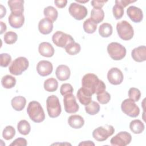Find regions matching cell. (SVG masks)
I'll list each match as a JSON object with an SVG mask.
<instances>
[{"mask_svg": "<svg viewBox=\"0 0 146 146\" xmlns=\"http://www.w3.org/2000/svg\"><path fill=\"white\" fill-rule=\"evenodd\" d=\"M82 87L89 91L92 95L105 91V83L99 79L97 75L88 73L83 76L82 80Z\"/></svg>", "mask_w": 146, "mask_h": 146, "instance_id": "6da1fadb", "label": "cell"}, {"mask_svg": "<svg viewBox=\"0 0 146 146\" xmlns=\"http://www.w3.org/2000/svg\"><path fill=\"white\" fill-rule=\"evenodd\" d=\"M27 112L30 119L35 123L42 122L45 119L44 110L38 102H30L27 108Z\"/></svg>", "mask_w": 146, "mask_h": 146, "instance_id": "7a4b0ae2", "label": "cell"}, {"mask_svg": "<svg viewBox=\"0 0 146 146\" xmlns=\"http://www.w3.org/2000/svg\"><path fill=\"white\" fill-rule=\"evenodd\" d=\"M46 107L48 115L50 117L55 118L60 115L62 108L59 100L56 96L52 95L47 98Z\"/></svg>", "mask_w": 146, "mask_h": 146, "instance_id": "3957f363", "label": "cell"}, {"mask_svg": "<svg viewBox=\"0 0 146 146\" xmlns=\"http://www.w3.org/2000/svg\"><path fill=\"white\" fill-rule=\"evenodd\" d=\"M29 66L27 59L23 56H20L14 59L9 66V72L14 75H20L26 71Z\"/></svg>", "mask_w": 146, "mask_h": 146, "instance_id": "277c9868", "label": "cell"}, {"mask_svg": "<svg viewBox=\"0 0 146 146\" xmlns=\"http://www.w3.org/2000/svg\"><path fill=\"white\" fill-rule=\"evenodd\" d=\"M116 30L119 36L124 40L131 39L134 35V30L131 25L127 21H121L116 25Z\"/></svg>", "mask_w": 146, "mask_h": 146, "instance_id": "5b68a950", "label": "cell"}, {"mask_svg": "<svg viewBox=\"0 0 146 146\" xmlns=\"http://www.w3.org/2000/svg\"><path fill=\"white\" fill-rule=\"evenodd\" d=\"M107 50L110 56L114 60H121L126 55L125 47L117 42H111L108 44Z\"/></svg>", "mask_w": 146, "mask_h": 146, "instance_id": "8992f818", "label": "cell"}, {"mask_svg": "<svg viewBox=\"0 0 146 146\" xmlns=\"http://www.w3.org/2000/svg\"><path fill=\"white\" fill-rule=\"evenodd\" d=\"M114 132L115 129L112 125H106L95 128L92 132V136L98 141H103L112 135Z\"/></svg>", "mask_w": 146, "mask_h": 146, "instance_id": "52a82bcc", "label": "cell"}, {"mask_svg": "<svg viewBox=\"0 0 146 146\" xmlns=\"http://www.w3.org/2000/svg\"><path fill=\"white\" fill-rule=\"evenodd\" d=\"M52 40L55 45L62 48H64L69 43L74 42L71 35L61 31H57L53 34Z\"/></svg>", "mask_w": 146, "mask_h": 146, "instance_id": "ba28073f", "label": "cell"}, {"mask_svg": "<svg viewBox=\"0 0 146 146\" xmlns=\"http://www.w3.org/2000/svg\"><path fill=\"white\" fill-rule=\"evenodd\" d=\"M121 111L127 115L131 117H136L139 116L140 109L135 102L130 99L123 100L121 104Z\"/></svg>", "mask_w": 146, "mask_h": 146, "instance_id": "9c48e42d", "label": "cell"}, {"mask_svg": "<svg viewBox=\"0 0 146 146\" xmlns=\"http://www.w3.org/2000/svg\"><path fill=\"white\" fill-rule=\"evenodd\" d=\"M68 11L74 19L78 21L83 19L87 16L88 13L87 9L84 6L75 2L70 4L68 8Z\"/></svg>", "mask_w": 146, "mask_h": 146, "instance_id": "30bf717a", "label": "cell"}, {"mask_svg": "<svg viewBox=\"0 0 146 146\" xmlns=\"http://www.w3.org/2000/svg\"><path fill=\"white\" fill-rule=\"evenodd\" d=\"M132 140L131 135L126 132L121 131L111 138V144L114 146H125L129 144Z\"/></svg>", "mask_w": 146, "mask_h": 146, "instance_id": "8fae6325", "label": "cell"}, {"mask_svg": "<svg viewBox=\"0 0 146 146\" xmlns=\"http://www.w3.org/2000/svg\"><path fill=\"white\" fill-rule=\"evenodd\" d=\"M63 96L65 111L68 113H74L78 112L79 107L76 102L75 96L72 94H68Z\"/></svg>", "mask_w": 146, "mask_h": 146, "instance_id": "7c38bea8", "label": "cell"}, {"mask_svg": "<svg viewBox=\"0 0 146 146\" xmlns=\"http://www.w3.org/2000/svg\"><path fill=\"white\" fill-rule=\"evenodd\" d=\"M107 79L111 84L119 85L122 83L124 76L120 69L117 67H112L108 71Z\"/></svg>", "mask_w": 146, "mask_h": 146, "instance_id": "4fadbf2b", "label": "cell"}, {"mask_svg": "<svg viewBox=\"0 0 146 146\" xmlns=\"http://www.w3.org/2000/svg\"><path fill=\"white\" fill-rule=\"evenodd\" d=\"M53 70L52 64L48 60H40L36 65V71L42 76H46L51 74Z\"/></svg>", "mask_w": 146, "mask_h": 146, "instance_id": "5bb4252c", "label": "cell"}, {"mask_svg": "<svg viewBox=\"0 0 146 146\" xmlns=\"http://www.w3.org/2000/svg\"><path fill=\"white\" fill-rule=\"evenodd\" d=\"M127 14L130 19L135 23L140 22L143 18L141 9L135 6H131L127 9Z\"/></svg>", "mask_w": 146, "mask_h": 146, "instance_id": "9a60e30c", "label": "cell"}, {"mask_svg": "<svg viewBox=\"0 0 146 146\" xmlns=\"http://www.w3.org/2000/svg\"><path fill=\"white\" fill-rule=\"evenodd\" d=\"M8 21L11 27L14 29H19L24 24L25 17L23 14L11 13L9 16Z\"/></svg>", "mask_w": 146, "mask_h": 146, "instance_id": "2e32d148", "label": "cell"}, {"mask_svg": "<svg viewBox=\"0 0 146 146\" xmlns=\"http://www.w3.org/2000/svg\"><path fill=\"white\" fill-rule=\"evenodd\" d=\"M132 59L137 62H143L146 60V47L140 46L133 48L131 52Z\"/></svg>", "mask_w": 146, "mask_h": 146, "instance_id": "e0dca14e", "label": "cell"}, {"mask_svg": "<svg viewBox=\"0 0 146 146\" xmlns=\"http://www.w3.org/2000/svg\"><path fill=\"white\" fill-rule=\"evenodd\" d=\"M92 95L89 91L83 87L79 88L76 94V96L79 102L84 106H87L91 102Z\"/></svg>", "mask_w": 146, "mask_h": 146, "instance_id": "ac0fdd59", "label": "cell"}, {"mask_svg": "<svg viewBox=\"0 0 146 146\" xmlns=\"http://www.w3.org/2000/svg\"><path fill=\"white\" fill-rule=\"evenodd\" d=\"M38 30L42 34H49L53 30L52 22L47 18L42 19L38 23Z\"/></svg>", "mask_w": 146, "mask_h": 146, "instance_id": "d6986e66", "label": "cell"}, {"mask_svg": "<svg viewBox=\"0 0 146 146\" xmlns=\"http://www.w3.org/2000/svg\"><path fill=\"white\" fill-rule=\"evenodd\" d=\"M55 75L59 80L65 81L70 77L71 71L67 66L60 64L57 67L55 71Z\"/></svg>", "mask_w": 146, "mask_h": 146, "instance_id": "ffe728a7", "label": "cell"}, {"mask_svg": "<svg viewBox=\"0 0 146 146\" xmlns=\"http://www.w3.org/2000/svg\"><path fill=\"white\" fill-rule=\"evenodd\" d=\"M38 51L42 56L47 58L51 57L54 54V48L53 46L51 44L47 42H42L39 44Z\"/></svg>", "mask_w": 146, "mask_h": 146, "instance_id": "44dd1931", "label": "cell"}, {"mask_svg": "<svg viewBox=\"0 0 146 146\" xmlns=\"http://www.w3.org/2000/svg\"><path fill=\"white\" fill-rule=\"evenodd\" d=\"M11 13L17 14H23L24 11V1L23 0H10L7 2Z\"/></svg>", "mask_w": 146, "mask_h": 146, "instance_id": "7402d4cb", "label": "cell"}, {"mask_svg": "<svg viewBox=\"0 0 146 146\" xmlns=\"http://www.w3.org/2000/svg\"><path fill=\"white\" fill-rule=\"evenodd\" d=\"M68 123L71 127L74 129H79L83 126L84 124V120L80 115H72L69 116L68 119Z\"/></svg>", "mask_w": 146, "mask_h": 146, "instance_id": "603a6c76", "label": "cell"}, {"mask_svg": "<svg viewBox=\"0 0 146 146\" xmlns=\"http://www.w3.org/2000/svg\"><path fill=\"white\" fill-rule=\"evenodd\" d=\"M11 106L17 111H21L24 109L26 104V99L22 96L14 97L11 101Z\"/></svg>", "mask_w": 146, "mask_h": 146, "instance_id": "cb8c5ba5", "label": "cell"}, {"mask_svg": "<svg viewBox=\"0 0 146 146\" xmlns=\"http://www.w3.org/2000/svg\"><path fill=\"white\" fill-rule=\"evenodd\" d=\"M104 18V13L102 9L93 8L91 11V19L96 24L102 22Z\"/></svg>", "mask_w": 146, "mask_h": 146, "instance_id": "d4e9b609", "label": "cell"}, {"mask_svg": "<svg viewBox=\"0 0 146 146\" xmlns=\"http://www.w3.org/2000/svg\"><path fill=\"white\" fill-rule=\"evenodd\" d=\"M131 131L135 134H140L144 130V123L139 119H135L131 121L129 124Z\"/></svg>", "mask_w": 146, "mask_h": 146, "instance_id": "484cf974", "label": "cell"}, {"mask_svg": "<svg viewBox=\"0 0 146 146\" xmlns=\"http://www.w3.org/2000/svg\"><path fill=\"white\" fill-rule=\"evenodd\" d=\"M112 26L108 23H103L99 28V33L100 35L103 38H108L112 34Z\"/></svg>", "mask_w": 146, "mask_h": 146, "instance_id": "4316f807", "label": "cell"}, {"mask_svg": "<svg viewBox=\"0 0 146 146\" xmlns=\"http://www.w3.org/2000/svg\"><path fill=\"white\" fill-rule=\"evenodd\" d=\"M43 86L46 91L54 92L58 89V82L55 78H50L44 81Z\"/></svg>", "mask_w": 146, "mask_h": 146, "instance_id": "83f0119b", "label": "cell"}, {"mask_svg": "<svg viewBox=\"0 0 146 146\" xmlns=\"http://www.w3.org/2000/svg\"><path fill=\"white\" fill-rule=\"evenodd\" d=\"M43 14L46 18L50 19L52 22L56 20L58 16V11L55 7L51 6H49L44 8Z\"/></svg>", "mask_w": 146, "mask_h": 146, "instance_id": "f1b7e54d", "label": "cell"}, {"mask_svg": "<svg viewBox=\"0 0 146 146\" xmlns=\"http://www.w3.org/2000/svg\"><path fill=\"white\" fill-rule=\"evenodd\" d=\"M2 86L7 89H10L14 87L16 84L15 78L10 75H6L2 77L1 79Z\"/></svg>", "mask_w": 146, "mask_h": 146, "instance_id": "f546056e", "label": "cell"}, {"mask_svg": "<svg viewBox=\"0 0 146 146\" xmlns=\"http://www.w3.org/2000/svg\"><path fill=\"white\" fill-rule=\"evenodd\" d=\"M17 129L21 134L23 135H27L31 131V126L27 120H21L17 124Z\"/></svg>", "mask_w": 146, "mask_h": 146, "instance_id": "4dcf8cb0", "label": "cell"}, {"mask_svg": "<svg viewBox=\"0 0 146 146\" xmlns=\"http://www.w3.org/2000/svg\"><path fill=\"white\" fill-rule=\"evenodd\" d=\"M64 49L66 52L69 55H75L78 54L80 51L81 47L79 43L74 41L73 42L69 43L68 45H67L64 47Z\"/></svg>", "mask_w": 146, "mask_h": 146, "instance_id": "1f68e13d", "label": "cell"}, {"mask_svg": "<svg viewBox=\"0 0 146 146\" xmlns=\"http://www.w3.org/2000/svg\"><path fill=\"white\" fill-rule=\"evenodd\" d=\"M83 27L84 31L87 34H93L97 29L96 24L93 22L90 18L86 19L83 22Z\"/></svg>", "mask_w": 146, "mask_h": 146, "instance_id": "d6a6232c", "label": "cell"}, {"mask_svg": "<svg viewBox=\"0 0 146 146\" xmlns=\"http://www.w3.org/2000/svg\"><path fill=\"white\" fill-rule=\"evenodd\" d=\"M85 111L87 113L90 115H95L100 111V105L96 102L91 101L86 106Z\"/></svg>", "mask_w": 146, "mask_h": 146, "instance_id": "836d02e7", "label": "cell"}, {"mask_svg": "<svg viewBox=\"0 0 146 146\" xmlns=\"http://www.w3.org/2000/svg\"><path fill=\"white\" fill-rule=\"evenodd\" d=\"M18 39V35L17 34L13 31H9L8 32H6L3 36V40L5 42L6 44H12L16 42Z\"/></svg>", "mask_w": 146, "mask_h": 146, "instance_id": "e575fe53", "label": "cell"}, {"mask_svg": "<svg viewBox=\"0 0 146 146\" xmlns=\"http://www.w3.org/2000/svg\"><path fill=\"white\" fill-rule=\"evenodd\" d=\"M15 135V130L13 126L7 125L3 130L2 136L6 140H9L12 139Z\"/></svg>", "mask_w": 146, "mask_h": 146, "instance_id": "d590c367", "label": "cell"}, {"mask_svg": "<svg viewBox=\"0 0 146 146\" xmlns=\"http://www.w3.org/2000/svg\"><path fill=\"white\" fill-rule=\"evenodd\" d=\"M96 95H97V96H96L97 100L100 104H106L108 103L111 99L110 94L108 92L106 91V90L102 91L100 92H99Z\"/></svg>", "mask_w": 146, "mask_h": 146, "instance_id": "8d00e7d4", "label": "cell"}, {"mask_svg": "<svg viewBox=\"0 0 146 146\" xmlns=\"http://www.w3.org/2000/svg\"><path fill=\"white\" fill-rule=\"evenodd\" d=\"M128 96L130 99L133 102H138L141 97V92L140 90L136 88H130L128 91Z\"/></svg>", "mask_w": 146, "mask_h": 146, "instance_id": "74e56055", "label": "cell"}, {"mask_svg": "<svg viewBox=\"0 0 146 146\" xmlns=\"http://www.w3.org/2000/svg\"><path fill=\"white\" fill-rule=\"evenodd\" d=\"M113 15L116 19H119L124 15V8L121 6L115 4L112 8Z\"/></svg>", "mask_w": 146, "mask_h": 146, "instance_id": "f35d334b", "label": "cell"}, {"mask_svg": "<svg viewBox=\"0 0 146 146\" xmlns=\"http://www.w3.org/2000/svg\"><path fill=\"white\" fill-rule=\"evenodd\" d=\"M1 58V66L2 67H7L11 61L10 55L7 53H2L0 55Z\"/></svg>", "mask_w": 146, "mask_h": 146, "instance_id": "ab89813d", "label": "cell"}, {"mask_svg": "<svg viewBox=\"0 0 146 146\" xmlns=\"http://www.w3.org/2000/svg\"><path fill=\"white\" fill-rule=\"evenodd\" d=\"M74 91L72 86L69 83L63 84L60 88V92L62 95L64 96L68 94H72Z\"/></svg>", "mask_w": 146, "mask_h": 146, "instance_id": "60d3db41", "label": "cell"}, {"mask_svg": "<svg viewBox=\"0 0 146 146\" xmlns=\"http://www.w3.org/2000/svg\"><path fill=\"white\" fill-rule=\"evenodd\" d=\"M27 144V140L23 137H19L14 140L10 144V146H26Z\"/></svg>", "mask_w": 146, "mask_h": 146, "instance_id": "b9f144b4", "label": "cell"}, {"mask_svg": "<svg viewBox=\"0 0 146 146\" xmlns=\"http://www.w3.org/2000/svg\"><path fill=\"white\" fill-rule=\"evenodd\" d=\"M107 2V1H100V0H94L91 2V5L94 7V8H98L102 9L104 5Z\"/></svg>", "mask_w": 146, "mask_h": 146, "instance_id": "7bdbcfd3", "label": "cell"}, {"mask_svg": "<svg viewBox=\"0 0 146 146\" xmlns=\"http://www.w3.org/2000/svg\"><path fill=\"white\" fill-rule=\"evenodd\" d=\"M136 1H130V0H119V1H115V4L119 5L123 7V8L126 7L127 5L131 3L135 2Z\"/></svg>", "mask_w": 146, "mask_h": 146, "instance_id": "ee69618b", "label": "cell"}, {"mask_svg": "<svg viewBox=\"0 0 146 146\" xmlns=\"http://www.w3.org/2000/svg\"><path fill=\"white\" fill-rule=\"evenodd\" d=\"M54 3L55 4L56 6L59 9H62L64 7L67 3V0H59V1H55Z\"/></svg>", "mask_w": 146, "mask_h": 146, "instance_id": "f6af8a7d", "label": "cell"}, {"mask_svg": "<svg viewBox=\"0 0 146 146\" xmlns=\"http://www.w3.org/2000/svg\"><path fill=\"white\" fill-rule=\"evenodd\" d=\"M0 10H1V18H2L6 14V9L2 5H0Z\"/></svg>", "mask_w": 146, "mask_h": 146, "instance_id": "bcb514c9", "label": "cell"}, {"mask_svg": "<svg viewBox=\"0 0 146 146\" xmlns=\"http://www.w3.org/2000/svg\"><path fill=\"white\" fill-rule=\"evenodd\" d=\"M0 23H1V33H0V34H2L6 30L7 27H6V24L5 23H3V22L1 21Z\"/></svg>", "mask_w": 146, "mask_h": 146, "instance_id": "7dc6e473", "label": "cell"}, {"mask_svg": "<svg viewBox=\"0 0 146 146\" xmlns=\"http://www.w3.org/2000/svg\"><path fill=\"white\" fill-rule=\"evenodd\" d=\"M79 145H95V144L91 141H84L79 143Z\"/></svg>", "mask_w": 146, "mask_h": 146, "instance_id": "c3c4849f", "label": "cell"}]
</instances>
